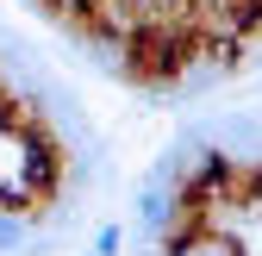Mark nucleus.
Returning <instances> with one entry per match:
<instances>
[{
    "label": "nucleus",
    "mask_w": 262,
    "mask_h": 256,
    "mask_svg": "<svg viewBox=\"0 0 262 256\" xmlns=\"http://www.w3.org/2000/svg\"><path fill=\"white\" fill-rule=\"evenodd\" d=\"M144 19H150L144 0H88V31H100V38H138Z\"/></svg>",
    "instance_id": "1"
},
{
    "label": "nucleus",
    "mask_w": 262,
    "mask_h": 256,
    "mask_svg": "<svg viewBox=\"0 0 262 256\" xmlns=\"http://www.w3.org/2000/svg\"><path fill=\"white\" fill-rule=\"evenodd\" d=\"M88 256H100V250H88Z\"/></svg>",
    "instance_id": "5"
},
{
    "label": "nucleus",
    "mask_w": 262,
    "mask_h": 256,
    "mask_svg": "<svg viewBox=\"0 0 262 256\" xmlns=\"http://www.w3.org/2000/svg\"><path fill=\"white\" fill-rule=\"evenodd\" d=\"M31 206L13 200V194H0V256H25L31 250Z\"/></svg>",
    "instance_id": "3"
},
{
    "label": "nucleus",
    "mask_w": 262,
    "mask_h": 256,
    "mask_svg": "<svg viewBox=\"0 0 262 256\" xmlns=\"http://www.w3.org/2000/svg\"><path fill=\"white\" fill-rule=\"evenodd\" d=\"M94 250H100V256H119V250H125V231H119V225H100V238H94Z\"/></svg>",
    "instance_id": "4"
},
{
    "label": "nucleus",
    "mask_w": 262,
    "mask_h": 256,
    "mask_svg": "<svg viewBox=\"0 0 262 256\" xmlns=\"http://www.w3.org/2000/svg\"><path fill=\"white\" fill-rule=\"evenodd\" d=\"M175 200H181V187H169V181H150V175H144V187H138V231H144L150 244L169 231Z\"/></svg>",
    "instance_id": "2"
}]
</instances>
